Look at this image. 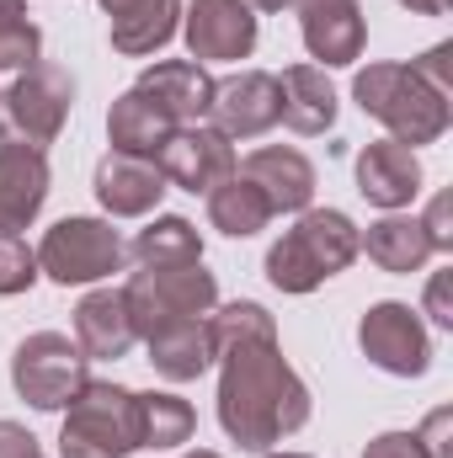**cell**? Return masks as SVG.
<instances>
[{
    "instance_id": "cell-28",
    "label": "cell",
    "mask_w": 453,
    "mask_h": 458,
    "mask_svg": "<svg viewBox=\"0 0 453 458\" xmlns=\"http://www.w3.org/2000/svg\"><path fill=\"white\" fill-rule=\"evenodd\" d=\"M38 283V250H27L16 234H0V299L27 293Z\"/></svg>"
},
{
    "instance_id": "cell-12",
    "label": "cell",
    "mask_w": 453,
    "mask_h": 458,
    "mask_svg": "<svg viewBox=\"0 0 453 458\" xmlns=\"http://www.w3.org/2000/svg\"><path fill=\"white\" fill-rule=\"evenodd\" d=\"M43 198H48V155L16 133H0V234L32 225Z\"/></svg>"
},
{
    "instance_id": "cell-39",
    "label": "cell",
    "mask_w": 453,
    "mask_h": 458,
    "mask_svg": "<svg viewBox=\"0 0 453 458\" xmlns=\"http://www.w3.org/2000/svg\"><path fill=\"white\" fill-rule=\"evenodd\" d=\"M128 5H133V0H102V11H113V16H123Z\"/></svg>"
},
{
    "instance_id": "cell-3",
    "label": "cell",
    "mask_w": 453,
    "mask_h": 458,
    "mask_svg": "<svg viewBox=\"0 0 453 458\" xmlns=\"http://www.w3.org/2000/svg\"><path fill=\"white\" fill-rule=\"evenodd\" d=\"M357 256V225L337 208H304L299 225L267 250V277L283 293H310L337 277Z\"/></svg>"
},
{
    "instance_id": "cell-19",
    "label": "cell",
    "mask_w": 453,
    "mask_h": 458,
    "mask_svg": "<svg viewBox=\"0 0 453 458\" xmlns=\"http://www.w3.org/2000/svg\"><path fill=\"white\" fill-rule=\"evenodd\" d=\"M133 342H139V331H133V315L123 304V288L117 293L113 288H97V293L81 299V310H75V346L86 357L117 362V357H128Z\"/></svg>"
},
{
    "instance_id": "cell-35",
    "label": "cell",
    "mask_w": 453,
    "mask_h": 458,
    "mask_svg": "<svg viewBox=\"0 0 453 458\" xmlns=\"http://www.w3.org/2000/svg\"><path fill=\"white\" fill-rule=\"evenodd\" d=\"M449 283H453V272H432V283H427V315H432L438 326H453V299H449Z\"/></svg>"
},
{
    "instance_id": "cell-4",
    "label": "cell",
    "mask_w": 453,
    "mask_h": 458,
    "mask_svg": "<svg viewBox=\"0 0 453 458\" xmlns=\"http://www.w3.org/2000/svg\"><path fill=\"white\" fill-rule=\"evenodd\" d=\"M139 448V394L123 384H86L64 405L59 458H123Z\"/></svg>"
},
{
    "instance_id": "cell-20",
    "label": "cell",
    "mask_w": 453,
    "mask_h": 458,
    "mask_svg": "<svg viewBox=\"0 0 453 458\" xmlns=\"http://www.w3.org/2000/svg\"><path fill=\"white\" fill-rule=\"evenodd\" d=\"M144 346H150L155 373L171 378V384H187V378L209 373V362H214V331H209V320H171V326L150 331Z\"/></svg>"
},
{
    "instance_id": "cell-37",
    "label": "cell",
    "mask_w": 453,
    "mask_h": 458,
    "mask_svg": "<svg viewBox=\"0 0 453 458\" xmlns=\"http://www.w3.org/2000/svg\"><path fill=\"white\" fill-rule=\"evenodd\" d=\"M406 11H416V16H443L449 11V0H400Z\"/></svg>"
},
{
    "instance_id": "cell-15",
    "label": "cell",
    "mask_w": 453,
    "mask_h": 458,
    "mask_svg": "<svg viewBox=\"0 0 453 458\" xmlns=\"http://www.w3.org/2000/svg\"><path fill=\"white\" fill-rule=\"evenodd\" d=\"M299 5V32H304V48L321 59V64H352L363 59V5L357 0H288Z\"/></svg>"
},
{
    "instance_id": "cell-9",
    "label": "cell",
    "mask_w": 453,
    "mask_h": 458,
    "mask_svg": "<svg viewBox=\"0 0 453 458\" xmlns=\"http://www.w3.org/2000/svg\"><path fill=\"white\" fill-rule=\"evenodd\" d=\"M5 102V117H11V133L27 139V144H54L64 117H70V102H75V81L70 70L59 64H27L16 75V86L0 97Z\"/></svg>"
},
{
    "instance_id": "cell-26",
    "label": "cell",
    "mask_w": 453,
    "mask_h": 458,
    "mask_svg": "<svg viewBox=\"0 0 453 458\" xmlns=\"http://www.w3.org/2000/svg\"><path fill=\"white\" fill-rule=\"evenodd\" d=\"M133 261H139V267H182V261H203V240H198V229L187 225V219L166 214V219H155L150 229H139V240H133Z\"/></svg>"
},
{
    "instance_id": "cell-29",
    "label": "cell",
    "mask_w": 453,
    "mask_h": 458,
    "mask_svg": "<svg viewBox=\"0 0 453 458\" xmlns=\"http://www.w3.org/2000/svg\"><path fill=\"white\" fill-rule=\"evenodd\" d=\"M38 48H43V32H38L32 21L0 27V70H27V64H38Z\"/></svg>"
},
{
    "instance_id": "cell-30",
    "label": "cell",
    "mask_w": 453,
    "mask_h": 458,
    "mask_svg": "<svg viewBox=\"0 0 453 458\" xmlns=\"http://www.w3.org/2000/svg\"><path fill=\"white\" fill-rule=\"evenodd\" d=\"M411 70L432 86V91H443L453 97V43H438V48H427L422 59H411Z\"/></svg>"
},
{
    "instance_id": "cell-21",
    "label": "cell",
    "mask_w": 453,
    "mask_h": 458,
    "mask_svg": "<svg viewBox=\"0 0 453 458\" xmlns=\"http://www.w3.org/2000/svg\"><path fill=\"white\" fill-rule=\"evenodd\" d=\"M278 91H283V117L278 123H288L294 133H326V128H337V91H331L326 70L294 64V70H283Z\"/></svg>"
},
{
    "instance_id": "cell-13",
    "label": "cell",
    "mask_w": 453,
    "mask_h": 458,
    "mask_svg": "<svg viewBox=\"0 0 453 458\" xmlns=\"http://www.w3.org/2000/svg\"><path fill=\"white\" fill-rule=\"evenodd\" d=\"M187 48L192 59H245L256 48V11L245 0H192L187 11Z\"/></svg>"
},
{
    "instance_id": "cell-38",
    "label": "cell",
    "mask_w": 453,
    "mask_h": 458,
    "mask_svg": "<svg viewBox=\"0 0 453 458\" xmlns=\"http://www.w3.org/2000/svg\"><path fill=\"white\" fill-rule=\"evenodd\" d=\"M245 5H251V11H283L288 0H245Z\"/></svg>"
},
{
    "instance_id": "cell-1",
    "label": "cell",
    "mask_w": 453,
    "mask_h": 458,
    "mask_svg": "<svg viewBox=\"0 0 453 458\" xmlns=\"http://www.w3.org/2000/svg\"><path fill=\"white\" fill-rule=\"evenodd\" d=\"M219 362H225V373H219V427L240 448L267 454L310 421V389L283 362L278 336L235 342L219 352Z\"/></svg>"
},
{
    "instance_id": "cell-14",
    "label": "cell",
    "mask_w": 453,
    "mask_h": 458,
    "mask_svg": "<svg viewBox=\"0 0 453 458\" xmlns=\"http://www.w3.org/2000/svg\"><path fill=\"white\" fill-rule=\"evenodd\" d=\"M261 198L272 214H304L310 198H315V165L299 155V149H283V144H267L256 155H245V165H235Z\"/></svg>"
},
{
    "instance_id": "cell-27",
    "label": "cell",
    "mask_w": 453,
    "mask_h": 458,
    "mask_svg": "<svg viewBox=\"0 0 453 458\" xmlns=\"http://www.w3.org/2000/svg\"><path fill=\"white\" fill-rule=\"evenodd\" d=\"M192 405L176 394H139V448H182L192 443Z\"/></svg>"
},
{
    "instance_id": "cell-36",
    "label": "cell",
    "mask_w": 453,
    "mask_h": 458,
    "mask_svg": "<svg viewBox=\"0 0 453 458\" xmlns=\"http://www.w3.org/2000/svg\"><path fill=\"white\" fill-rule=\"evenodd\" d=\"M16 21H27V5L21 0H0V27H16Z\"/></svg>"
},
{
    "instance_id": "cell-25",
    "label": "cell",
    "mask_w": 453,
    "mask_h": 458,
    "mask_svg": "<svg viewBox=\"0 0 453 458\" xmlns=\"http://www.w3.org/2000/svg\"><path fill=\"white\" fill-rule=\"evenodd\" d=\"M272 219V208H267V198L235 171L229 182H219L214 192H209V225L219 229V234H235V240H245V234H256V229H267Z\"/></svg>"
},
{
    "instance_id": "cell-2",
    "label": "cell",
    "mask_w": 453,
    "mask_h": 458,
    "mask_svg": "<svg viewBox=\"0 0 453 458\" xmlns=\"http://www.w3.org/2000/svg\"><path fill=\"white\" fill-rule=\"evenodd\" d=\"M352 97L368 117H379L389 128L395 144H432L449 133V97L432 91L411 64H368L352 81Z\"/></svg>"
},
{
    "instance_id": "cell-24",
    "label": "cell",
    "mask_w": 453,
    "mask_h": 458,
    "mask_svg": "<svg viewBox=\"0 0 453 458\" xmlns=\"http://www.w3.org/2000/svg\"><path fill=\"white\" fill-rule=\"evenodd\" d=\"M176 21H182V0H133L123 16H113V48L128 59H144L176 38Z\"/></svg>"
},
{
    "instance_id": "cell-18",
    "label": "cell",
    "mask_w": 453,
    "mask_h": 458,
    "mask_svg": "<svg viewBox=\"0 0 453 458\" xmlns=\"http://www.w3.org/2000/svg\"><path fill=\"white\" fill-rule=\"evenodd\" d=\"M139 91L171 117L176 128L182 123H203L209 107H214V75L198 59H166V64L144 70L139 75Z\"/></svg>"
},
{
    "instance_id": "cell-32",
    "label": "cell",
    "mask_w": 453,
    "mask_h": 458,
    "mask_svg": "<svg viewBox=\"0 0 453 458\" xmlns=\"http://www.w3.org/2000/svg\"><path fill=\"white\" fill-rule=\"evenodd\" d=\"M453 198L449 192H438L432 198V208H427V219H422V229H427V240H432V250H453Z\"/></svg>"
},
{
    "instance_id": "cell-11",
    "label": "cell",
    "mask_w": 453,
    "mask_h": 458,
    "mask_svg": "<svg viewBox=\"0 0 453 458\" xmlns=\"http://www.w3.org/2000/svg\"><path fill=\"white\" fill-rule=\"evenodd\" d=\"M214 128L225 139H256L267 133L278 117H283V91H278V75L267 70H240L229 81H214Z\"/></svg>"
},
{
    "instance_id": "cell-7",
    "label": "cell",
    "mask_w": 453,
    "mask_h": 458,
    "mask_svg": "<svg viewBox=\"0 0 453 458\" xmlns=\"http://www.w3.org/2000/svg\"><path fill=\"white\" fill-rule=\"evenodd\" d=\"M123 267V240L102 219H59L38 245V272L54 283H102Z\"/></svg>"
},
{
    "instance_id": "cell-31",
    "label": "cell",
    "mask_w": 453,
    "mask_h": 458,
    "mask_svg": "<svg viewBox=\"0 0 453 458\" xmlns=\"http://www.w3.org/2000/svg\"><path fill=\"white\" fill-rule=\"evenodd\" d=\"M363 458H427V448H422L416 432H384L363 448Z\"/></svg>"
},
{
    "instance_id": "cell-40",
    "label": "cell",
    "mask_w": 453,
    "mask_h": 458,
    "mask_svg": "<svg viewBox=\"0 0 453 458\" xmlns=\"http://www.w3.org/2000/svg\"><path fill=\"white\" fill-rule=\"evenodd\" d=\"M182 458H219V454H209V448H192V454H182Z\"/></svg>"
},
{
    "instance_id": "cell-10",
    "label": "cell",
    "mask_w": 453,
    "mask_h": 458,
    "mask_svg": "<svg viewBox=\"0 0 453 458\" xmlns=\"http://www.w3.org/2000/svg\"><path fill=\"white\" fill-rule=\"evenodd\" d=\"M155 165L166 182L187 187V192H214L219 182L235 176V149L219 128H203V123H182L166 133V144L155 149Z\"/></svg>"
},
{
    "instance_id": "cell-5",
    "label": "cell",
    "mask_w": 453,
    "mask_h": 458,
    "mask_svg": "<svg viewBox=\"0 0 453 458\" xmlns=\"http://www.w3.org/2000/svg\"><path fill=\"white\" fill-rule=\"evenodd\" d=\"M123 304L133 315V331L150 336L171 320H203L219 304V283L203 261H182V267H139L123 288Z\"/></svg>"
},
{
    "instance_id": "cell-23",
    "label": "cell",
    "mask_w": 453,
    "mask_h": 458,
    "mask_svg": "<svg viewBox=\"0 0 453 458\" xmlns=\"http://www.w3.org/2000/svg\"><path fill=\"white\" fill-rule=\"evenodd\" d=\"M357 250H368V261H379L384 272H422V261L432 256V240L422 219L384 214L379 225H368V234H357Z\"/></svg>"
},
{
    "instance_id": "cell-8",
    "label": "cell",
    "mask_w": 453,
    "mask_h": 458,
    "mask_svg": "<svg viewBox=\"0 0 453 458\" xmlns=\"http://www.w3.org/2000/svg\"><path fill=\"white\" fill-rule=\"evenodd\" d=\"M357 346H363V357L373 368H384L395 378H422L427 362H432V336H427L422 315L411 304H395V299H384V304H373L363 315Z\"/></svg>"
},
{
    "instance_id": "cell-34",
    "label": "cell",
    "mask_w": 453,
    "mask_h": 458,
    "mask_svg": "<svg viewBox=\"0 0 453 458\" xmlns=\"http://www.w3.org/2000/svg\"><path fill=\"white\" fill-rule=\"evenodd\" d=\"M0 458H43V448H38V437L27 427L0 421Z\"/></svg>"
},
{
    "instance_id": "cell-6",
    "label": "cell",
    "mask_w": 453,
    "mask_h": 458,
    "mask_svg": "<svg viewBox=\"0 0 453 458\" xmlns=\"http://www.w3.org/2000/svg\"><path fill=\"white\" fill-rule=\"evenodd\" d=\"M86 362H91V357L70 342V336L38 331V336H27V342L16 346V357H11V384H16V394H21L32 411H64V405L91 384Z\"/></svg>"
},
{
    "instance_id": "cell-17",
    "label": "cell",
    "mask_w": 453,
    "mask_h": 458,
    "mask_svg": "<svg viewBox=\"0 0 453 458\" xmlns=\"http://www.w3.org/2000/svg\"><path fill=\"white\" fill-rule=\"evenodd\" d=\"M357 192L373 203V208H406L416 192H422V160L411 144H395V139H379L357 155Z\"/></svg>"
},
{
    "instance_id": "cell-16",
    "label": "cell",
    "mask_w": 453,
    "mask_h": 458,
    "mask_svg": "<svg viewBox=\"0 0 453 458\" xmlns=\"http://www.w3.org/2000/svg\"><path fill=\"white\" fill-rule=\"evenodd\" d=\"M160 198H166V176H160L155 160L123 155V149L102 155V165H97V203L113 219H144Z\"/></svg>"
},
{
    "instance_id": "cell-22",
    "label": "cell",
    "mask_w": 453,
    "mask_h": 458,
    "mask_svg": "<svg viewBox=\"0 0 453 458\" xmlns=\"http://www.w3.org/2000/svg\"><path fill=\"white\" fill-rule=\"evenodd\" d=\"M171 128H176V123L160 113L139 86L123 91V97L113 102V113H107V139H113V149H123V155H144V160H155V149L166 144Z\"/></svg>"
},
{
    "instance_id": "cell-33",
    "label": "cell",
    "mask_w": 453,
    "mask_h": 458,
    "mask_svg": "<svg viewBox=\"0 0 453 458\" xmlns=\"http://www.w3.org/2000/svg\"><path fill=\"white\" fill-rule=\"evenodd\" d=\"M449 432H453V411H432L427 421H422V448H427V458H453V443H449Z\"/></svg>"
},
{
    "instance_id": "cell-41",
    "label": "cell",
    "mask_w": 453,
    "mask_h": 458,
    "mask_svg": "<svg viewBox=\"0 0 453 458\" xmlns=\"http://www.w3.org/2000/svg\"><path fill=\"white\" fill-rule=\"evenodd\" d=\"M272 458H310V454H272Z\"/></svg>"
}]
</instances>
